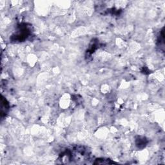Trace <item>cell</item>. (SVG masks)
Returning <instances> with one entry per match:
<instances>
[{
    "mask_svg": "<svg viewBox=\"0 0 165 165\" xmlns=\"http://www.w3.org/2000/svg\"><path fill=\"white\" fill-rule=\"evenodd\" d=\"M31 35L30 26L26 23H21L18 25L16 32L11 36V42H23Z\"/></svg>",
    "mask_w": 165,
    "mask_h": 165,
    "instance_id": "6da1fadb",
    "label": "cell"
},
{
    "mask_svg": "<svg viewBox=\"0 0 165 165\" xmlns=\"http://www.w3.org/2000/svg\"><path fill=\"white\" fill-rule=\"evenodd\" d=\"M9 109V103L6 101V99L5 98H4L2 96V111H1V114H2V118H3L4 116L6 115V114H7L8 111Z\"/></svg>",
    "mask_w": 165,
    "mask_h": 165,
    "instance_id": "7a4b0ae2",
    "label": "cell"
},
{
    "mask_svg": "<svg viewBox=\"0 0 165 165\" xmlns=\"http://www.w3.org/2000/svg\"><path fill=\"white\" fill-rule=\"evenodd\" d=\"M147 143H148V141L144 137L139 136V137H137V138L135 139L136 146L140 149H142L145 147Z\"/></svg>",
    "mask_w": 165,
    "mask_h": 165,
    "instance_id": "3957f363",
    "label": "cell"
},
{
    "mask_svg": "<svg viewBox=\"0 0 165 165\" xmlns=\"http://www.w3.org/2000/svg\"><path fill=\"white\" fill-rule=\"evenodd\" d=\"M115 163L113 161H111L110 159H97L95 161L94 163V164H114Z\"/></svg>",
    "mask_w": 165,
    "mask_h": 165,
    "instance_id": "277c9868",
    "label": "cell"
}]
</instances>
